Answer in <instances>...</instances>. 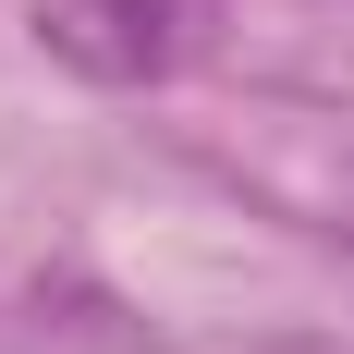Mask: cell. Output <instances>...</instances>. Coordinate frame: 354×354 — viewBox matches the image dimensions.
Instances as JSON below:
<instances>
[{"label":"cell","mask_w":354,"mask_h":354,"mask_svg":"<svg viewBox=\"0 0 354 354\" xmlns=\"http://www.w3.org/2000/svg\"><path fill=\"white\" fill-rule=\"evenodd\" d=\"M208 0H37V49L86 86H159L196 49Z\"/></svg>","instance_id":"obj_1"}]
</instances>
